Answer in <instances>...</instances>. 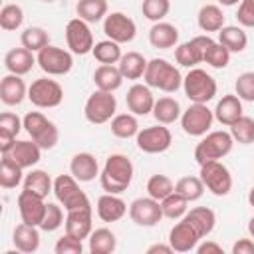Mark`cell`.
<instances>
[{
    "mask_svg": "<svg viewBox=\"0 0 254 254\" xmlns=\"http://www.w3.org/2000/svg\"><path fill=\"white\" fill-rule=\"evenodd\" d=\"M133 163L127 155L121 153H113L105 159V165L99 173V183L101 189L105 192H113L119 194L123 190L129 189L131 181H133Z\"/></svg>",
    "mask_w": 254,
    "mask_h": 254,
    "instance_id": "1",
    "label": "cell"
},
{
    "mask_svg": "<svg viewBox=\"0 0 254 254\" xmlns=\"http://www.w3.org/2000/svg\"><path fill=\"white\" fill-rule=\"evenodd\" d=\"M143 79H145V83L149 87L161 89L165 93H175L183 85V75H181L179 67H175L165 58H153V60H149Z\"/></svg>",
    "mask_w": 254,
    "mask_h": 254,
    "instance_id": "2",
    "label": "cell"
},
{
    "mask_svg": "<svg viewBox=\"0 0 254 254\" xmlns=\"http://www.w3.org/2000/svg\"><path fill=\"white\" fill-rule=\"evenodd\" d=\"M234 147V139L228 131H208L202 135L200 143L194 147V159L198 165H204L208 161H220L226 157Z\"/></svg>",
    "mask_w": 254,
    "mask_h": 254,
    "instance_id": "3",
    "label": "cell"
},
{
    "mask_svg": "<svg viewBox=\"0 0 254 254\" xmlns=\"http://www.w3.org/2000/svg\"><path fill=\"white\" fill-rule=\"evenodd\" d=\"M24 131L42 149H54L60 141V129L56 123L40 111H30L24 115Z\"/></svg>",
    "mask_w": 254,
    "mask_h": 254,
    "instance_id": "4",
    "label": "cell"
},
{
    "mask_svg": "<svg viewBox=\"0 0 254 254\" xmlns=\"http://www.w3.org/2000/svg\"><path fill=\"white\" fill-rule=\"evenodd\" d=\"M183 89L190 103H208L216 95V79L200 67H190L183 77Z\"/></svg>",
    "mask_w": 254,
    "mask_h": 254,
    "instance_id": "5",
    "label": "cell"
},
{
    "mask_svg": "<svg viewBox=\"0 0 254 254\" xmlns=\"http://www.w3.org/2000/svg\"><path fill=\"white\" fill-rule=\"evenodd\" d=\"M54 194L64 210H77V208H91L87 194L79 189V181L73 175H60L54 181Z\"/></svg>",
    "mask_w": 254,
    "mask_h": 254,
    "instance_id": "6",
    "label": "cell"
},
{
    "mask_svg": "<svg viewBox=\"0 0 254 254\" xmlns=\"http://www.w3.org/2000/svg\"><path fill=\"white\" fill-rule=\"evenodd\" d=\"M117 111V99L113 95V91H103V89H95L83 107V115L89 123L93 125H103L107 121H111L115 117Z\"/></svg>",
    "mask_w": 254,
    "mask_h": 254,
    "instance_id": "7",
    "label": "cell"
},
{
    "mask_svg": "<svg viewBox=\"0 0 254 254\" xmlns=\"http://www.w3.org/2000/svg\"><path fill=\"white\" fill-rule=\"evenodd\" d=\"M28 99L40 109H52L64 101V89L56 79L38 77L28 87Z\"/></svg>",
    "mask_w": 254,
    "mask_h": 254,
    "instance_id": "8",
    "label": "cell"
},
{
    "mask_svg": "<svg viewBox=\"0 0 254 254\" xmlns=\"http://www.w3.org/2000/svg\"><path fill=\"white\" fill-rule=\"evenodd\" d=\"M214 121V111L206 107V103H190L181 115V127L190 137H202L210 131Z\"/></svg>",
    "mask_w": 254,
    "mask_h": 254,
    "instance_id": "9",
    "label": "cell"
},
{
    "mask_svg": "<svg viewBox=\"0 0 254 254\" xmlns=\"http://www.w3.org/2000/svg\"><path fill=\"white\" fill-rule=\"evenodd\" d=\"M200 181L214 196H226L232 190V175L220 161H208L200 165Z\"/></svg>",
    "mask_w": 254,
    "mask_h": 254,
    "instance_id": "10",
    "label": "cell"
},
{
    "mask_svg": "<svg viewBox=\"0 0 254 254\" xmlns=\"http://www.w3.org/2000/svg\"><path fill=\"white\" fill-rule=\"evenodd\" d=\"M36 62L42 67V71L48 75H65L73 67L71 52L58 48V46H52V44L38 52Z\"/></svg>",
    "mask_w": 254,
    "mask_h": 254,
    "instance_id": "11",
    "label": "cell"
},
{
    "mask_svg": "<svg viewBox=\"0 0 254 254\" xmlns=\"http://www.w3.org/2000/svg\"><path fill=\"white\" fill-rule=\"evenodd\" d=\"M135 143L139 147V151L149 153V155H157V153H165L171 143H173V135L169 131V127H165L163 123H157L153 127H145L139 129Z\"/></svg>",
    "mask_w": 254,
    "mask_h": 254,
    "instance_id": "12",
    "label": "cell"
},
{
    "mask_svg": "<svg viewBox=\"0 0 254 254\" xmlns=\"http://www.w3.org/2000/svg\"><path fill=\"white\" fill-rule=\"evenodd\" d=\"M65 42L71 54L85 56L93 50V34L89 30V24L81 18H73L65 24Z\"/></svg>",
    "mask_w": 254,
    "mask_h": 254,
    "instance_id": "13",
    "label": "cell"
},
{
    "mask_svg": "<svg viewBox=\"0 0 254 254\" xmlns=\"http://www.w3.org/2000/svg\"><path fill=\"white\" fill-rule=\"evenodd\" d=\"M103 34L117 44H129L137 36V26L127 14L111 12L103 20Z\"/></svg>",
    "mask_w": 254,
    "mask_h": 254,
    "instance_id": "14",
    "label": "cell"
},
{
    "mask_svg": "<svg viewBox=\"0 0 254 254\" xmlns=\"http://www.w3.org/2000/svg\"><path fill=\"white\" fill-rule=\"evenodd\" d=\"M129 218L137 226H155L163 218L161 200H155L153 196H139L129 204Z\"/></svg>",
    "mask_w": 254,
    "mask_h": 254,
    "instance_id": "15",
    "label": "cell"
},
{
    "mask_svg": "<svg viewBox=\"0 0 254 254\" xmlns=\"http://www.w3.org/2000/svg\"><path fill=\"white\" fill-rule=\"evenodd\" d=\"M214 40L208 38V36H194L192 40L177 46L175 50V60L179 65L183 67H194L196 64H202L204 62V54H206V48L212 44Z\"/></svg>",
    "mask_w": 254,
    "mask_h": 254,
    "instance_id": "16",
    "label": "cell"
},
{
    "mask_svg": "<svg viewBox=\"0 0 254 254\" xmlns=\"http://www.w3.org/2000/svg\"><path fill=\"white\" fill-rule=\"evenodd\" d=\"M46 208H48V204L44 202L42 196L30 192L26 189L18 194V212H20L22 222L32 224V226H40L44 216H46Z\"/></svg>",
    "mask_w": 254,
    "mask_h": 254,
    "instance_id": "17",
    "label": "cell"
},
{
    "mask_svg": "<svg viewBox=\"0 0 254 254\" xmlns=\"http://www.w3.org/2000/svg\"><path fill=\"white\" fill-rule=\"evenodd\" d=\"M202 236L198 234V230L185 218H181V222H177L171 232H169V244L173 246L175 252H190L196 250L198 240Z\"/></svg>",
    "mask_w": 254,
    "mask_h": 254,
    "instance_id": "18",
    "label": "cell"
},
{
    "mask_svg": "<svg viewBox=\"0 0 254 254\" xmlns=\"http://www.w3.org/2000/svg\"><path fill=\"white\" fill-rule=\"evenodd\" d=\"M65 234L73 238H89L93 230V208H77V210H67L65 214Z\"/></svg>",
    "mask_w": 254,
    "mask_h": 254,
    "instance_id": "19",
    "label": "cell"
},
{
    "mask_svg": "<svg viewBox=\"0 0 254 254\" xmlns=\"http://www.w3.org/2000/svg\"><path fill=\"white\" fill-rule=\"evenodd\" d=\"M125 103H127V109H129L133 115H143V117H145V115L153 113L155 97H153V93H151V87H149V85L133 83V85L127 89Z\"/></svg>",
    "mask_w": 254,
    "mask_h": 254,
    "instance_id": "20",
    "label": "cell"
},
{
    "mask_svg": "<svg viewBox=\"0 0 254 254\" xmlns=\"http://www.w3.org/2000/svg\"><path fill=\"white\" fill-rule=\"evenodd\" d=\"M28 97V87L22 79V75L8 73L0 81V99L6 105H20Z\"/></svg>",
    "mask_w": 254,
    "mask_h": 254,
    "instance_id": "21",
    "label": "cell"
},
{
    "mask_svg": "<svg viewBox=\"0 0 254 254\" xmlns=\"http://www.w3.org/2000/svg\"><path fill=\"white\" fill-rule=\"evenodd\" d=\"M242 115H244L242 113V99L236 93L222 95V99L214 107V119L220 125H226V127H230L232 123H236Z\"/></svg>",
    "mask_w": 254,
    "mask_h": 254,
    "instance_id": "22",
    "label": "cell"
},
{
    "mask_svg": "<svg viewBox=\"0 0 254 254\" xmlns=\"http://www.w3.org/2000/svg\"><path fill=\"white\" fill-rule=\"evenodd\" d=\"M69 173L79 181V183H89L95 177H99V165L97 159L83 151V153H75L69 161Z\"/></svg>",
    "mask_w": 254,
    "mask_h": 254,
    "instance_id": "23",
    "label": "cell"
},
{
    "mask_svg": "<svg viewBox=\"0 0 254 254\" xmlns=\"http://www.w3.org/2000/svg\"><path fill=\"white\" fill-rule=\"evenodd\" d=\"M97 216L103 222H117L127 212V202L113 192H105L97 198Z\"/></svg>",
    "mask_w": 254,
    "mask_h": 254,
    "instance_id": "24",
    "label": "cell"
},
{
    "mask_svg": "<svg viewBox=\"0 0 254 254\" xmlns=\"http://www.w3.org/2000/svg\"><path fill=\"white\" fill-rule=\"evenodd\" d=\"M34 64H38L36 58H34V52L26 50L24 46H22V48H12V50L4 56V65H6L8 73L26 75L28 71H32Z\"/></svg>",
    "mask_w": 254,
    "mask_h": 254,
    "instance_id": "25",
    "label": "cell"
},
{
    "mask_svg": "<svg viewBox=\"0 0 254 254\" xmlns=\"http://www.w3.org/2000/svg\"><path fill=\"white\" fill-rule=\"evenodd\" d=\"M40 226H32V224H18L14 228V234H12V242L16 246L18 252L22 254H32L40 248Z\"/></svg>",
    "mask_w": 254,
    "mask_h": 254,
    "instance_id": "26",
    "label": "cell"
},
{
    "mask_svg": "<svg viewBox=\"0 0 254 254\" xmlns=\"http://www.w3.org/2000/svg\"><path fill=\"white\" fill-rule=\"evenodd\" d=\"M179 42V30L177 26L169 24V22H155L149 30V44L157 50H169L173 46H177Z\"/></svg>",
    "mask_w": 254,
    "mask_h": 254,
    "instance_id": "27",
    "label": "cell"
},
{
    "mask_svg": "<svg viewBox=\"0 0 254 254\" xmlns=\"http://www.w3.org/2000/svg\"><path fill=\"white\" fill-rule=\"evenodd\" d=\"M42 147L36 143V141H16V145H14V149L10 151V155H12V159L22 167V169H30V167H34L40 159H42Z\"/></svg>",
    "mask_w": 254,
    "mask_h": 254,
    "instance_id": "28",
    "label": "cell"
},
{
    "mask_svg": "<svg viewBox=\"0 0 254 254\" xmlns=\"http://www.w3.org/2000/svg\"><path fill=\"white\" fill-rule=\"evenodd\" d=\"M183 218L189 220V222L198 230V234H200L202 238L208 236V234L214 230V224H216V214H214V210L208 208V206H194V208L187 210V214H185Z\"/></svg>",
    "mask_w": 254,
    "mask_h": 254,
    "instance_id": "29",
    "label": "cell"
},
{
    "mask_svg": "<svg viewBox=\"0 0 254 254\" xmlns=\"http://www.w3.org/2000/svg\"><path fill=\"white\" fill-rule=\"evenodd\" d=\"M183 115V109H181V103L175 99V97H159L155 99V105H153V117L157 119V123H163V125H171L175 123L177 119H181Z\"/></svg>",
    "mask_w": 254,
    "mask_h": 254,
    "instance_id": "30",
    "label": "cell"
},
{
    "mask_svg": "<svg viewBox=\"0 0 254 254\" xmlns=\"http://www.w3.org/2000/svg\"><path fill=\"white\" fill-rule=\"evenodd\" d=\"M123 75L119 71L117 65H109V64H101L95 71H93V83L97 89H103V91H115L121 87L123 83Z\"/></svg>",
    "mask_w": 254,
    "mask_h": 254,
    "instance_id": "31",
    "label": "cell"
},
{
    "mask_svg": "<svg viewBox=\"0 0 254 254\" xmlns=\"http://www.w3.org/2000/svg\"><path fill=\"white\" fill-rule=\"evenodd\" d=\"M218 42L230 54H240L248 46V36L242 26H222V30L218 32Z\"/></svg>",
    "mask_w": 254,
    "mask_h": 254,
    "instance_id": "32",
    "label": "cell"
},
{
    "mask_svg": "<svg viewBox=\"0 0 254 254\" xmlns=\"http://www.w3.org/2000/svg\"><path fill=\"white\" fill-rule=\"evenodd\" d=\"M147 64L149 62L143 58V54H139V52H127V54L121 56L117 67H119V71H121V75L125 79H139V77L145 75Z\"/></svg>",
    "mask_w": 254,
    "mask_h": 254,
    "instance_id": "33",
    "label": "cell"
},
{
    "mask_svg": "<svg viewBox=\"0 0 254 254\" xmlns=\"http://www.w3.org/2000/svg\"><path fill=\"white\" fill-rule=\"evenodd\" d=\"M24 169L12 159L10 153H2L0 161V187L2 189H16L24 181Z\"/></svg>",
    "mask_w": 254,
    "mask_h": 254,
    "instance_id": "34",
    "label": "cell"
},
{
    "mask_svg": "<svg viewBox=\"0 0 254 254\" xmlns=\"http://www.w3.org/2000/svg\"><path fill=\"white\" fill-rule=\"evenodd\" d=\"M196 22H198V28H200L202 32H220L222 26H224L222 8H220L218 4H204V6L198 10Z\"/></svg>",
    "mask_w": 254,
    "mask_h": 254,
    "instance_id": "35",
    "label": "cell"
},
{
    "mask_svg": "<svg viewBox=\"0 0 254 254\" xmlns=\"http://www.w3.org/2000/svg\"><path fill=\"white\" fill-rule=\"evenodd\" d=\"M22 185H24L26 190H30V192H34V194H38V196H42V198H46V196L54 190L52 177H50L46 171H42V169L30 171V173L24 177Z\"/></svg>",
    "mask_w": 254,
    "mask_h": 254,
    "instance_id": "36",
    "label": "cell"
},
{
    "mask_svg": "<svg viewBox=\"0 0 254 254\" xmlns=\"http://www.w3.org/2000/svg\"><path fill=\"white\" fill-rule=\"evenodd\" d=\"M75 12L77 18L85 20L87 24L101 22L107 16V0H77Z\"/></svg>",
    "mask_w": 254,
    "mask_h": 254,
    "instance_id": "37",
    "label": "cell"
},
{
    "mask_svg": "<svg viewBox=\"0 0 254 254\" xmlns=\"http://www.w3.org/2000/svg\"><path fill=\"white\" fill-rule=\"evenodd\" d=\"M89 252L91 254H111L117 248V238L109 228H95L89 234Z\"/></svg>",
    "mask_w": 254,
    "mask_h": 254,
    "instance_id": "38",
    "label": "cell"
},
{
    "mask_svg": "<svg viewBox=\"0 0 254 254\" xmlns=\"http://www.w3.org/2000/svg\"><path fill=\"white\" fill-rule=\"evenodd\" d=\"M111 133L119 139H131L139 133V121L133 113H119L111 119Z\"/></svg>",
    "mask_w": 254,
    "mask_h": 254,
    "instance_id": "39",
    "label": "cell"
},
{
    "mask_svg": "<svg viewBox=\"0 0 254 254\" xmlns=\"http://www.w3.org/2000/svg\"><path fill=\"white\" fill-rule=\"evenodd\" d=\"M121 44H117V42H113V40H101V42H97L95 46H93V50H91V54H93V58L99 62V64H109V65H113V64H119V60H121V48H119Z\"/></svg>",
    "mask_w": 254,
    "mask_h": 254,
    "instance_id": "40",
    "label": "cell"
},
{
    "mask_svg": "<svg viewBox=\"0 0 254 254\" xmlns=\"http://www.w3.org/2000/svg\"><path fill=\"white\" fill-rule=\"evenodd\" d=\"M20 42L30 52H40L46 46H50V34L40 26H30L20 34Z\"/></svg>",
    "mask_w": 254,
    "mask_h": 254,
    "instance_id": "41",
    "label": "cell"
},
{
    "mask_svg": "<svg viewBox=\"0 0 254 254\" xmlns=\"http://www.w3.org/2000/svg\"><path fill=\"white\" fill-rule=\"evenodd\" d=\"M175 192L185 196L189 202H194L204 194V183L200 181V177H181L175 183Z\"/></svg>",
    "mask_w": 254,
    "mask_h": 254,
    "instance_id": "42",
    "label": "cell"
},
{
    "mask_svg": "<svg viewBox=\"0 0 254 254\" xmlns=\"http://www.w3.org/2000/svg\"><path fill=\"white\" fill-rule=\"evenodd\" d=\"M161 208H163V216H167L171 220H179L187 214L189 200L185 196H181L179 192H171L169 196H165L161 200Z\"/></svg>",
    "mask_w": 254,
    "mask_h": 254,
    "instance_id": "43",
    "label": "cell"
},
{
    "mask_svg": "<svg viewBox=\"0 0 254 254\" xmlns=\"http://www.w3.org/2000/svg\"><path fill=\"white\" fill-rule=\"evenodd\" d=\"M171 192H175V183L167 175H153V177H149V181H147V194L149 196H153L155 200H163Z\"/></svg>",
    "mask_w": 254,
    "mask_h": 254,
    "instance_id": "44",
    "label": "cell"
},
{
    "mask_svg": "<svg viewBox=\"0 0 254 254\" xmlns=\"http://www.w3.org/2000/svg\"><path fill=\"white\" fill-rule=\"evenodd\" d=\"M230 135L236 143L240 145H250L254 143V119L248 115H242L236 123L230 125Z\"/></svg>",
    "mask_w": 254,
    "mask_h": 254,
    "instance_id": "45",
    "label": "cell"
},
{
    "mask_svg": "<svg viewBox=\"0 0 254 254\" xmlns=\"http://www.w3.org/2000/svg\"><path fill=\"white\" fill-rule=\"evenodd\" d=\"M24 22V10L18 4H6L0 10V28L6 32H14Z\"/></svg>",
    "mask_w": 254,
    "mask_h": 254,
    "instance_id": "46",
    "label": "cell"
},
{
    "mask_svg": "<svg viewBox=\"0 0 254 254\" xmlns=\"http://www.w3.org/2000/svg\"><path fill=\"white\" fill-rule=\"evenodd\" d=\"M204 64H208L210 67L214 69H222L230 64V52L220 44V42H212L208 48H206V54H204Z\"/></svg>",
    "mask_w": 254,
    "mask_h": 254,
    "instance_id": "47",
    "label": "cell"
},
{
    "mask_svg": "<svg viewBox=\"0 0 254 254\" xmlns=\"http://www.w3.org/2000/svg\"><path fill=\"white\" fill-rule=\"evenodd\" d=\"M171 10V0H143L141 12L151 22H161Z\"/></svg>",
    "mask_w": 254,
    "mask_h": 254,
    "instance_id": "48",
    "label": "cell"
},
{
    "mask_svg": "<svg viewBox=\"0 0 254 254\" xmlns=\"http://www.w3.org/2000/svg\"><path fill=\"white\" fill-rule=\"evenodd\" d=\"M64 222H65V218H64V210H62V206L56 204V202H48L46 216H44L40 228H42L44 232H54V230H58Z\"/></svg>",
    "mask_w": 254,
    "mask_h": 254,
    "instance_id": "49",
    "label": "cell"
},
{
    "mask_svg": "<svg viewBox=\"0 0 254 254\" xmlns=\"http://www.w3.org/2000/svg\"><path fill=\"white\" fill-rule=\"evenodd\" d=\"M236 95L242 101H254V71H244L234 81Z\"/></svg>",
    "mask_w": 254,
    "mask_h": 254,
    "instance_id": "50",
    "label": "cell"
},
{
    "mask_svg": "<svg viewBox=\"0 0 254 254\" xmlns=\"http://www.w3.org/2000/svg\"><path fill=\"white\" fill-rule=\"evenodd\" d=\"M54 250H56V254H81L83 252V244H81L79 238L64 234L62 238H58Z\"/></svg>",
    "mask_w": 254,
    "mask_h": 254,
    "instance_id": "51",
    "label": "cell"
},
{
    "mask_svg": "<svg viewBox=\"0 0 254 254\" xmlns=\"http://www.w3.org/2000/svg\"><path fill=\"white\" fill-rule=\"evenodd\" d=\"M236 20L242 28H254V0H240Z\"/></svg>",
    "mask_w": 254,
    "mask_h": 254,
    "instance_id": "52",
    "label": "cell"
},
{
    "mask_svg": "<svg viewBox=\"0 0 254 254\" xmlns=\"http://www.w3.org/2000/svg\"><path fill=\"white\" fill-rule=\"evenodd\" d=\"M22 127H24V119H20L16 113L4 111V113L0 115V129L10 131L12 135H18V133L22 131Z\"/></svg>",
    "mask_w": 254,
    "mask_h": 254,
    "instance_id": "53",
    "label": "cell"
},
{
    "mask_svg": "<svg viewBox=\"0 0 254 254\" xmlns=\"http://www.w3.org/2000/svg\"><path fill=\"white\" fill-rule=\"evenodd\" d=\"M230 252H232V254H254V240H250V238H240V240H236V242L232 244Z\"/></svg>",
    "mask_w": 254,
    "mask_h": 254,
    "instance_id": "54",
    "label": "cell"
},
{
    "mask_svg": "<svg viewBox=\"0 0 254 254\" xmlns=\"http://www.w3.org/2000/svg\"><path fill=\"white\" fill-rule=\"evenodd\" d=\"M16 145V135H12L10 131L0 129V151L2 153H10Z\"/></svg>",
    "mask_w": 254,
    "mask_h": 254,
    "instance_id": "55",
    "label": "cell"
},
{
    "mask_svg": "<svg viewBox=\"0 0 254 254\" xmlns=\"http://www.w3.org/2000/svg\"><path fill=\"white\" fill-rule=\"evenodd\" d=\"M196 252L198 254H222V246L212 242V240H206V242L196 246Z\"/></svg>",
    "mask_w": 254,
    "mask_h": 254,
    "instance_id": "56",
    "label": "cell"
},
{
    "mask_svg": "<svg viewBox=\"0 0 254 254\" xmlns=\"http://www.w3.org/2000/svg\"><path fill=\"white\" fill-rule=\"evenodd\" d=\"M173 246L171 244H153L147 248V254H173Z\"/></svg>",
    "mask_w": 254,
    "mask_h": 254,
    "instance_id": "57",
    "label": "cell"
},
{
    "mask_svg": "<svg viewBox=\"0 0 254 254\" xmlns=\"http://www.w3.org/2000/svg\"><path fill=\"white\" fill-rule=\"evenodd\" d=\"M240 0H218V4H222V6H234V4H238Z\"/></svg>",
    "mask_w": 254,
    "mask_h": 254,
    "instance_id": "58",
    "label": "cell"
},
{
    "mask_svg": "<svg viewBox=\"0 0 254 254\" xmlns=\"http://www.w3.org/2000/svg\"><path fill=\"white\" fill-rule=\"evenodd\" d=\"M248 232H250V236L254 238V216H252L250 222H248Z\"/></svg>",
    "mask_w": 254,
    "mask_h": 254,
    "instance_id": "59",
    "label": "cell"
},
{
    "mask_svg": "<svg viewBox=\"0 0 254 254\" xmlns=\"http://www.w3.org/2000/svg\"><path fill=\"white\" fill-rule=\"evenodd\" d=\"M248 202H250V206L254 208V187H252L250 192H248Z\"/></svg>",
    "mask_w": 254,
    "mask_h": 254,
    "instance_id": "60",
    "label": "cell"
},
{
    "mask_svg": "<svg viewBox=\"0 0 254 254\" xmlns=\"http://www.w3.org/2000/svg\"><path fill=\"white\" fill-rule=\"evenodd\" d=\"M42 2H56V0H42Z\"/></svg>",
    "mask_w": 254,
    "mask_h": 254,
    "instance_id": "61",
    "label": "cell"
}]
</instances>
